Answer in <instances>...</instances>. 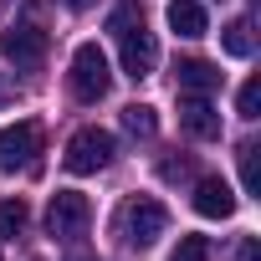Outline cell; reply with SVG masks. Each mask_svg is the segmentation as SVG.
Listing matches in <instances>:
<instances>
[{"label":"cell","mask_w":261,"mask_h":261,"mask_svg":"<svg viewBox=\"0 0 261 261\" xmlns=\"http://www.w3.org/2000/svg\"><path fill=\"white\" fill-rule=\"evenodd\" d=\"M41 154V123H11L0 128V174H16V169H36Z\"/></svg>","instance_id":"7"},{"label":"cell","mask_w":261,"mask_h":261,"mask_svg":"<svg viewBox=\"0 0 261 261\" xmlns=\"http://www.w3.org/2000/svg\"><path fill=\"white\" fill-rule=\"evenodd\" d=\"M220 46H225V57H241V62H246L251 46H256V41H251V21H230V26L220 31Z\"/></svg>","instance_id":"13"},{"label":"cell","mask_w":261,"mask_h":261,"mask_svg":"<svg viewBox=\"0 0 261 261\" xmlns=\"http://www.w3.org/2000/svg\"><path fill=\"white\" fill-rule=\"evenodd\" d=\"M169 261H210V241H205V236H185Z\"/></svg>","instance_id":"16"},{"label":"cell","mask_w":261,"mask_h":261,"mask_svg":"<svg viewBox=\"0 0 261 261\" xmlns=\"http://www.w3.org/2000/svg\"><path fill=\"white\" fill-rule=\"evenodd\" d=\"M195 210H200L205 220H230V210H236L230 185H225V179H215V174L195 179Z\"/></svg>","instance_id":"9"},{"label":"cell","mask_w":261,"mask_h":261,"mask_svg":"<svg viewBox=\"0 0 261 261\" xmlns=\"http://www.w3.org/2000/svg\"><path fill=\"white\" fill-rule=\"evenodd\" d=\"M87 225H92V205H87V195H77V190H57L51 205H46V230H51L57 241H77V236H87Z\"/></svg>","instance_id":"6"},{"label":"cell","mask_w":261,"mask_h":261,"mask_svg":"<svg viewBox=\"0 0 261 261\" xmlns=\"http://www.w3.org/2000/svg\"><path fill=\"white\" fill-rule=\"evenodd\" d=\"M236 261H261V246H256V236H246V241H241V251H236Z\"/></svg>","instance_id":"19"},{"label":"cell","mask_w":261,"mask_h":261,"mask_svg":"<svg viewBox=\"0 0 261 261\" xmlns=\"http://www.w3.org/2000/svg\"><path fill=\"white\" fill-rule=\"evenodd\" d=\"M108 31L118 36L123 72L134 77V82H144V77L159 67V41H154V31H149V21H144V11H139V0H123V6H113Z\"/></svg>","instance_id":"1"},{"label":"cell","mask_w":261,"mask_h":261,"mask_svg":"<svg viewBox=\"0 0 261 261\" xmlns=\"http://www.w3.org/2000/svg\"><path fill=\"white\" fill-rule=\"evenodd\" d=\"M169 26H174V36H185V41H200V36L210 31L200 0H169Z\"/></svg>","instance_id":"11"},{"label":"cell","mask_w":261,"mask_h":261,"mask_svg":"<svg viewBox=\"0 0 261 261\" xmlns=\"http://www.w3.org/2000/svg\"><path fill=\"white\" fill-rule=\"evenodd\" d=\"M179 123L195 139H220V113H215V102L205 92H185L179 97Z\"/></svg>","instance_id":"8"},{"label":"cell","mask_w":261,"mask_h":261,"mask_svg":"<svg viewBox=\"0 0 261 261\" xmlns=\"http://www.w3.org/2000/svg\"><path fill=\"white\" fill-rule=\"evenodd\" d=\"M113 154H118V144H113V134L108 128H77L72 134V144H67V169L72 174H97V169H108L113 164Z\"/></svg>","instance_id":"4"},{"label":"cell","mask_w":261,"mask_h":261,"mask_svg":"<svg viewBox=\"0 0 261 261\" xmlns=\"http://www.w3.org/2000/svg\"><path fill=\"white\" fill-rule=\"evenodd\" d=\"M164 230H169V210H164L159 200L134 195V200H123V205H118V236H123V246L144 251V246H154Z\"/></svg>","instance_id":"2"},{"label":"cell","mask_w":261,"mask_h":261,"mask_svg":"<svg viewBox=\"0 0 261 261\" xmlns=\"http://www.w3.org/2000/svg\"><path fill=\"white\" fill-rule=\"evenodd\" d=\"M26 230V200H6L0 205V241H16Z\"/></svg>","instance_id":"14"},{"label":"cell","mask_w":261,"mask_h":261,"mask_svg":"<svg viewBox=\"0 0 261 261\" xmlns=\"http://www.w3.org/2000/svg\"><path fill=\"white\" fill-rule=\"evenodd\" d=\"M123 134H134V139H154L159 134V118L149 102H128L123 108Z\"/></svg>","instance_id":"12"},{"label":"cell","mask_w":261,"mask_h":261,"mask_svg":"<svg viewBox=\"0 0 261 261\" xmlns=\"http://www.w3.org/2000/svg\"><path fill=\"white\" fill-rule=\"evenodd\" d=\"M46 46H51V36H46L41 26H31V21H16V26L0 31V57H6L16 72L41 67V62H46Z\"/></svg>","instance_id":"5"},{"label":"cell","mask_w":261,"mask_h":261,"mask_svg":"<svg viewBox=\"0 0 261 261\" xmlns=\"http://www.w3.org/2000/svg\"><path fill=\"white\" fill-rule=\"evenodd\" d=\"M236 113H241V118H261V82H256V77L241 87V97H236Z\"/></svg>","instance_id":"17"},{"label":"cell","mask_w":261,"mask_h":261,"mask_svg":"<svg viewBox=\"0 0 261 261\" xmlns=\"http://www.w3.org/2000/svg\"><path fill=\"white\" fill-rule=\"evenodd\" d=\"M108 82H113V72H108L102 46L97 41H82L72 51V97L77 102H97V97H108Z\"/></svg>","instance_id":"3"},{"label":"cell","mask_w":261,"mask_h":261,"mask_svg":"<svg viewBox=\"0 0 261 261\" xmlns=\"http://www.w3.org/2000/svg\"><path fill=\"white\" fill-rule=\"evenodd\" d=\"M67 6H72V11H92V6H97V0H67Z\"/></svg>","instance_id":"20"},{"label":"cell","mask_w":261,"mask_h":261,"mask_svg":"<svg viewBox=\"0 0 261 261\" xmlns=\"http://www.w3.org/2000/svg\"><path fill=\"white\" fill-rule=\"evenodd\" d=\"M159 174H164V179H185V174H190V159H169Z\"/></svg>","instance_id":"18"},{"label":"cell","mask_w":261,"mask_h":261,"mask_svg":"<svg viewBox=\"0 0 261 261\" xmlns=\"http://www.w3.org/2000/svg\"><path fill=\"white\" fill-rule=\"evenodd\" d=\"M256 144H241V185H246V195H256L261 200V164H256Z\"/></svg>","instance_id":"15"},{"label":"cell","mask_w":261,"mask_h":261,"mask_svg":"<svg viewBox=\"0 0 261 261\" xmlns=\"http://www.w3.org/2000/svg\"><path fill=\"white\" fill-rule=\"evenodd\" d=\"M174 77H179V92H215L220 87V67L215 62H200V57H185L179 67H174Z\"/></svg>","instance_id":"10"}]
</instances>
